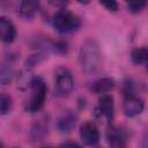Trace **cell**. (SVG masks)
Instances as JSON below:
<instances>
[{
    "instance_id": "6da1fadb",
    "label": "cell",
    "mask_w": 148,
    "mask_h": 148,
    "mask_svg": "<svg viewBox=\"0 0 148 148\" xmlns=\"http://www.w3.org/2000/svg\"><path fill=\"white\" fill-rule=\"evenodd\" d=\"M79 61L86 73H94L101 66V52L95 40H86L79 52Z\"/></svg>"
},
{
    "instance_id": "7a4b0ae2",
    "label": "cell",
    "mask_w": 148,
    "mask_h": 148,
    "mask_svg": "<svg viewBox=\"0 0 148 148\" xmlns=\"http://www.w3.org/2000/svg\"><path fill=\"white\" fill-rule=\"evenodd\" d=\"M30 88H31V96L25 104V110L29 112H36L39 111L45 103L47 88L44 80L39 76H35L30 81Z\"/></svg>"
},
{
    "instance_id": "3957f363",
    "label": "cell",
    "mask_w": 148,
    "mask_h": 148,
    "mask_svg": "<svg viewBox=\"0 0 148 148\" xmlns=\"http://www.w3.org/2000/svg\"><path fill=\"white\" fill-rule=\"evenodd\" d=\"M53 25L60 32H71L81 25L80 18L67 9H59L53 16Z\"/></svg>"
},
{
    "instance_id": "277c9868",
    "label": "cell",
    "mask_w": 148,
    "mask_h": 148,
    "mask_svg": "<svg viewBox=\"0 0 148 148\" xmlns=\"http://www.w3.org/2000/svg\"><path fill=\"white\" fill-rule=\"evenodd\" d=\"M74 87L72 73L65 68L59 67L54 72V91L57 96H67Z\"/></svg>"
},
{
    "instance_id": "5b68a950",
    "label": "cell",
    "mask_w": 148,
    "mask_h": 148,
    "mask_svg": "<svg viewBox=\"0 0 148 148\" xmlns=\"http://www.w3.org/2000/svg\"><path fill=\"white\" fill-rule=\"evenodd\" d=\"M145 103L135 94H124L123 110L127 117H135L143 111Z\"/></svg>"
},
{
    "instance_id": "8992f818",
    "label": "cell",
    "mask_w": 148,
    "mask_h": 148,
    "mask_svg": "<svg viewBox=\"0 0 148 148\" xmlns=\"http://www.w3.org/2000/svg\"><path fill=\"white\" fill-rule=\"evenodd\" d=\"M80 136L87 146H95L99 140V131L94 123L87 121L80 127Z\"/></svg>"
},
{
    "instance_id": "52a82bcc",
    "label": "cell",
    "mask_w": 148,
    "mask_h": 148,
    "mask_svg": "<svg viewBox=\"0 0 148 148\" xmlns=\"http://www.w3.org/2000/svg\"><path fill=\"white\" fill-rule=\"evenodd\" d=\"M97 110L99 114L106 118L109 123L112 121L113 116H114V104H113V98L109 94H103L99 99H98V106Z\"/></svg>"
},
{
    "instance_id": "ba28073f",
    "label": "cell",
    "mask_w": 148,
    "mask_h": 148,
    "mask_svg": "<svg viewBox=\"0 0 148 148\" xmlns=\"http://www.w3.org/2000/svg\"><path fill=\"white\" fill-rule=\"evenodd\" d=\"M16 37L14 23L6 16H0V39L3 43H12Z\"/></svg>"
},
{
    "instance_id": "9c48e42d",
    "label": "cell",
    "mask_w": 148,
    "mask_h": 148,
    "mask_svg": "<svg viewBox=\"0 0 148 148\" xmlns=\"http://www.w3.org/2000/svg\"><path fill=\"white\" fill-rule=\"evenodd\" d=\"M108 140H109V143L111 146L120 148L124 146L125 140H126L125 132L119 127H112L108 132Z\"/></svg>"
},
{
    "instance_id": "30bf717a",
    "label": "cell",
    "mask_w": 148,
    "mask_h": 148,
    "mask_svg": "<svg viewBox=\"0 0 148 148\" xmlns=\"http://www.w3.org/2000/svg\"><path fill=\"white\" fill-rule=\"evenodd\" d=\"M75 121H76V117L72 112H66L58 119V123H57L58 130L61 133H68L75 126Z\"/></svg>"
},
{
    "instance_id": "8fae6325",
    "label": "cell",
    "mask_w": 148,
    "mask_h": 148,
    "mask_svg": "<svg viewBox=\"0 0 148 148\" xmlns=\"http://www.w3.org/2000/svg\"><path fill=\"white\" fill-rule=\"evenodd\" d=\"M92 90L95 92H98V94H108L109 91H111L113 88H114V80L111 79V77H102V79H98L94 82L92 84Z\"/></svg>"
},
{
    "instance_id": "7c38bea8",
    "label": "cell",
    "mask_w": 148,
    "mask_h": 148,
    "mask_svg": "<svg viewBox=\"0 0 148 148\" xmlns=\"http://www.w3.org/2000/svg\"><path fill=\"white\" fill-rule=\"evenodd\" d=\"M38 8V3L35 1H24L21 2L20 5V14L24 17V18H31L35 13L37 12Z\"/></svg>"
},
{
    "instance_id": "4fadbf2b",
    "label": "cell",
    "mask_w": 148,
    "mask_h": 148,
    "mask_svg": "<svg viewBox=\"0 0 148 148\" xmlns=\"http://www.w3.org/2000/svg\"><path fill=\"white\" fill-rule=\"evenodd\" d=\"M147 57H148V50L146 47H136L131 53L132 61L136 65H145L147 62Z\"/></svg>"
},
{
    "instance_id": "5bb4252c",
    "label": "cell",
    "mask_w": 148,
    "mask_h": 148,
    "mask_svg": "<svg viewBox=\"0 0 148 148\" xmlns=\"http://www.w3.org/2000/svg\"><path fill=\"white\" fill-rule=\"evenodd\" d=\"M13 68L7 64H0V84H9L13 81Z\"/></svg>"
},
{
    "instance_id": "9a60e30c",
    "label": "cell",
    "mask_w": 148,
    "mask_h": 148,
    "mask_svg": "<svg viewBox=\"0 0 148 148\" xmlns=\"http://www.w3.org/2000/svg\"><path fill=\"white\" fill-rule=\"evenodd\" d=\"M13 102L12 97L7 94L0 95V114H8L12 111Z\"/></svg>"
},
{
    "instance_id": "2e32d148",
    "label": "cell",
    "mask_w": 148,
    "mask_h": 148,
    "mask_svg": "<svg viewBox=\"0 0 148 148\" xmlns=\"http://www.w3.org/2000/svg\"><path fill=\"white\" fill-rule=\"evenodd\" d=\"M146 6V1H131L127 3L128 10L132 13H139L143 9V7Z\"/></svg>"
},
{
    "instance_id": "e0dca14e",
    "label": "cell",
    "mask_w": 148,
    "mask_h": 148,
    "mask_svg": "<svg viewBox=\"0 0 148 148\" xmlns=\"http://www.w3.org/2000/svg\"><path fill=\"white\" fill-rule=\"evenodd\" d=\"M42 60H43L42 54H34V56H31V57H30V58L27 60V66H29V67L35 66V65L39 64Z\"/></svg>"
},
{
    "instance_id": "ac0fdd59",
    "label": "cell",
    "mask_w": 148,
    "mask_h": 148,
    "mask_svg": "<svg viewBox=\"0 0 148 148\" xmlns=\"http://www.w3.org/2000/svg\"><path fill=\"white\" fill-rule=\"evenodd\" d=\"M102 5L104 7H106L109 10H112V12H116L118 9V3L117 2H113V1H111V2H103Z\"/></svg>"
},
{
    "instance_id": "d6986e66",
    "label": "cell",
    "mask_w": 148,
    "mask_h": 148,
    "mask_svg": "<svg viewBox=\"0 0 148 148\" xmlns=\"http://www.w3.org/2000/svg\"><path fill=\"white\" fill-rule=\"evenodd\" d=\"M59 148H81V146H79L75 142H65V143L60 145Z\"/></svg>"
},
{
    "instance_id": "ffe728a7",
    "label": "cell",
    "mask_w": 148,
    "mask_h": 148,
    "mask_svg": "<svg viewBox=\"0 0 148 148\" xmlns=\"http://www.w3.org/2000/svg\"><path fill=\"white\" fill-rule=\"evenodd\" d=\"M40 148H52V147H40Z\"/></svg>"
},
{
    "instance_id": "44dd1931",
    "label": "cell",
    "mask_w": 148,
    "mask_h": 148,
    "mask_svg": "<svg viewBox=\"0 0 148 148\" xmlns=\"http://www.w3.org/2000/svg\"><path fill=\"white\" fill-rule=\"evenodd\" d=\"M0 148H2V145H1V143H0Z\"/></svg>"
}]
</instances>
